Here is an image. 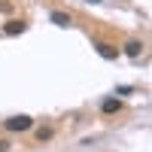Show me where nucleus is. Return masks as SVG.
<instances>
[{"label":"nucleus","mask_w":152,"mask_h":152,"mask_svg":"<svg viewBox=\"0 0 152 152\" xmlns=\"http://www.w3.org/2000/svg\"><path fill=\"white\" fill-rule=\"evenodd\" d=\"M0 152H9V140H0Z\"/></svg>","instance_id":"10"},{"label":"nucleus","mask_w":152,"mask_h":152,"mask_svg":"<svg viewBox=\"0 0 152 152\" xmlns=\"http://www.w3.org/2000/svg\"><path fill=\"white\" fill-rule=\"evenodd\" d=\"M0 12H12V3H9V0H0Z\"/></svg>","instance_id":"9"},{"label":"nucleus","mask_w":152,"mask_h":152,"mask_svg":"<svg viewBox=\"0 0 152 152\" xmlns=\"http://www.w3.org/2000/svg\"><path fill=\"white\" fill-rule=\"evenodd\" d=\"M94 49H97V55H100V58H107V61H116V58H119V49H113V46L100 43V40L94 43Z\"/></svg>","instance_id":"5"},{"label":"nucleus","mask_w":152,"mask_h":152,"mask_svg":"<svg viewBox=\"0 0 152 152\" xmlns=\"http://www.w3.org/2000/svg\"><path fill=\"white\" fill-rule=\"evenodd\" d=\"M49 137H52V128H49V125H43V128H37V140H40V143H46Z\"/></svg>","instance_id":"7"},{"label":"nucleus","mask_w":152,"mask_h":152,"mask_svg":"<svg viewBox=\"0 0 152 152\" xmlns=\"http://www.w3.org/2000/svg\"><path fill=\"white\" fill-rule=\"evenodd\" d=\"M24 31H28V21H24V18H12V21L3 24V34H6V37H18V34H24Z\"/></svg>","instance_id":"2"},{"label":"nucleus","mask_w":152,"mask_h":152,"mask_svg":"<svg viewBox=\"0 0 152 152\" xmlns=\"http://www.w3.org/2000/svg\"><path fill=\"white\" fill-rule=\"evenodd\" d=\"M140 52H143V43L140 40H128V43H125V55H128V58H137Z\"/></svg>","instance_id":"6"},{"label":"nucleus","mask_w":152,"mask_h":152,"mask_svg":"<svg viewBox=\"0 0 152 152\" xmlns=\"http://www.w3.org/2000/svg\"><path fill=\"white\" fill-rule=\"evenodd\" d=\"M3 128L12 131V134H21V131H31V128H34V119H31V116H12V119L3 122Z\"/></svg>","instance_id":"1"},{"label":"nucleus","mask_w":152,"mask_h":152,"mask_svg":"<svg viewBox=\"0 0 152 152\" xmlns=\"http://www.w3.org/2000/svg\"><path fill=\"white\" fill-rule=\"evenodd\" d=\"M49 21H52L55 24V28H70V15H67V12H61V9H52V12H49Z\"/></svg>","instance_id":"3"},{"label":"nucleus","mask_w":152,"mask_h":152,"mask_svg":"<svg viewBox=\"0 0 152 152\" xmlns=\"http://www.w3.org/2000/svg\"><path fill=\"white\" fill-rule=\"evenodd\" d=\"M119 110H122V100L119 97H107L104 104H100V113H104V116H116Z\"/></svg>","instance_id":"4"},{"label":"nucleus","mask_w":152,"mask_h":152,"mask_svg":"<svg viewBox=\"0 0 152 152\" xmlns=\"http://www.w3.org/2000/svg\"><path fill=\"white\" fill-rule=\"evenodd\" d=\"M116 94H122V97H125V94H131V85H119V88H116Z\"/></svg>","instance_id":"8"},{"label":"nucleus","mask_w":152,"mask_h":152,"mask_svg":"<svg viewBox=\"0 0 152 152\" xmlns=\"http://www.w3.org/2000/svg\"><path fill=\"white\" fill-rule=\"evenodd\" d=\"M85 3H100V0H85Z\"/></svg>","instance_id":"11"}]
</instances>
